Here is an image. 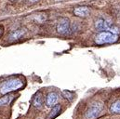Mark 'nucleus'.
<instances>
[{"label": "nucleus", "instance_id": "nucleus-1", "mask_svg": "<svg viewBox=\"0 0 120 119\" xmlns=\"http://www.w3.org/2000/svg\"><path fill=\"white\" fill-rule=\"evenodd\" d=\"M22 86H23V81L20 78L8 79L0 85V93L7 94L8 92L20 89Z\"/></svg>", "mask_w": 120, "mask_h": 119}, {"label": "nucleus", "instance_id": "nucleus-2", "mask_svg": "<svg viewBox=\"0 0 120 119\" xmlns=\"http://www.w3.org/2000/svg\"><path fill=\"white\" fill-rule=\"evenodd\" d=\"M118 40V35L115 34L109 31H102L98 33L95 37V43L97 45H104V44H112Z\"/></svg>", "mask_w": 120, "mask_h": 119}, {"label": "nucleus", "instance_id": "nucleus-3", "mask_svg": "<svg viewBox=\"0 0 120 119\" xmlns=\"http://www.w3.org/2000/svg\"><path fill=\"white\" fill-rule=\"evenodd\" d=\"M102 104L100 102H95L92 103L90 106V108L88 109L87 113H86V118L87 119H95L97 118L100 114L102 111Z\"/></svg>", "mask_w": 120, "mask_h": 119}, {"label": "nucleus", "instance_id": "nucleus-4", "mask_svg": "<svg viewBox=\"0 0 120 119\" xmlns=\"http://www.w3.org/2000/svg\"><path fill=\"white\" fill-rule=\"evenodd\" d=\"M57 32L60 34H64L68 32V30L70 29V21L68 18L62 17L60 18V20L58 21L57 23Z\"/></svg>", "mask_w": 120, "mask_h": 119}, {"label": "nucleus", "instance_id": "nucleus-5", "mask_svg": "<svg viewBox=\"0 0 120 119\" xmlns=\"http://www.w3.org/2000/svg\"><path fill=\"white\" fill-rule=\"evenodd\" d=\"M112 24H113L112 22H110L107 20L102 19V18H100V19H98L95 22V27H96V29L98 30V31H101V32H102V31H108Z\"/></svg>", "mask_w": 120, "mask_h": 119}, {"label": "nucleus", "instance_id": "nucleus-6", "mask_svg": "<svg viewBox=\"0 0 120 119\" xmlns=\"http://www.w3.org/2000/svg\"><path fill=\"white\" fill-rule=\"evenodd\" d=\"M59 96L56 92H49L46 98V105L48 107H53L58 101Z\"/></svg>", "mask_w": 120, "mask_h": 119}, {"label": "nucleus", "instance_id": "nucleus-7", "mask_svg": "<svg viewBox=\"0 0 120 119\" xmlns=\"http://www.w3.org/2000/svg\"><path fill=\"white\" fill-rule=\"evenodd\" d=\"M33 105L35 107V108H41L43 106V103H44V97H43V94L41 91H38L35 93V95L34 96L33 98Z\"/></svg>", "mask_w": 120, "mask_h": 119}, {"label": "nucleus", "instance_id": "nucleus-8", "mask_svg": "<svg viewBox=\"0 0 120 119\" xmlns=\"http://www.w3.org/2000/svg\"><path fill=\"white\" fill-rule=\"evenodd\" d=\"M90 13V8L88 7H77L74 9V14L77 17L85 18V17H88Z\"/></svg>", "mask_w": 120, "mask_h": 119}, {"label": "nucleus", "instance_id": "nucleus-9", "mask_svg": "<svg viewBox=\"0 0 120 119\" xmlns=\"http://www.w3.org/2000/svg\"><path fill=\"white\" fill-rule=\"evenodd\" d=\"M25 29H17L15 30L14 32H12L10 34H9V41L13 42V41H16L18 39H20L21 37H22L25 33Z\"/></svg>", "mask_w": 120, "mask_h": 119}, {"label": "nucleus", "instance_id": "nucleus-10", "mask_svg": "<svg viewBox=\"0 0 120 119\" xmlns=\"http://www.w3.org/2000/svg\"><path fill=\"white\" fill-rule=\"evenodd\" d=\"M60 104H55L52 107V109H51V111H50V113H49V115L48 116V119H54L55 117H57L60 115Z\"/></svg>", "mask_w": 120, "mask_h": 119}, {"label": "nucleus", "instance_id": "nucleus-11", "mask_svg": "<svg viewBox=\"0 0 120 119\" xmlns=\"http://www.w3.org/2000/svg\"><path fill=\"white\" fill-rule=\"evenodd\" d=\"M110 111L112 114H120V100H116L112 104Z\"/></svg>", "mask_w": 120, "mask_h": 119}, {"label": "nucleus", "instance_id": "nucleus-12", "mask_svg": "<svg viewBox=\"0 0 120 119\" xmlns=\"http://www.w3.org/2000/svg\"><path fill=\"white\" fill-rule=\"evenodd\" d=\"M11 100V96H4L2 98H0V106H4V105H8L10 102Z\"/></svg>", "mask_w": 120, "mask_h": 119}, {"label": "nucleus", "instance_id": "nucleus-13", "mask_svg": "<svg viewBox=\"0 0 120 119\" xmlns=\"http://www.w3.org/2000/svg\"><path fill=\"white\" fill-rule=\"evenodd\" d=\"M62 96H63L65 99L69 100H73V99H74L73 93L70 92V91H68V90H63V91H62Z\"/></svg>", "mask_w": 120, "mask_h": 119}, {"label": "nucleus", "instance_id": "nucleus-14", "mask_svg": "<svg viewBox=\"0 0 120 119\" xmlns=\"http://www.w3.org/2000/svg\"><path fill=\"white\" fill-rule=\"evenodd\" d=\"M108 31L111 32V33H115V34H117V35L120 33V29L117 27V26L114 25V24H112V25L110 26V28H109Z\"/></svg>", "mask_w": 120, "mask_h": 119}, {"label": "nucleus", "instance_id": "nucleus-15", "mask_svg": "<svg viewBox=\"0 0 120 119\" xmlns=\"http://www.w3.org/2000/svg\"><path fill=\"white\" fill-rule=\"evenodd\" d=\"M2 33H3V29H2V27H0V36L2 35Z\"/></svg>", "mask_w": 120, "mask_h": 119}, {"label": "nucleus", "instance_id": "nucleus-16", "mask_svg": "<svg viewBox=\"0 0 120 119\" xmlns=\"http://www.w3.org/2000/svg\"><path fill=\"white\" fill-rule=\"evenodd\" d=\"M29 1H30L31 3H34V2H37L38 0H29Z\"/></svg>", "mask_w": 120, "mask_h": 119}, {"label": "nucleus", "instance_id": "nucleus-17", "mask_svg": "<svg viewBox=\"0 0 120 119\" xmlns=\"http://www.w3.org/2000/svg\"><path fill=\"white\" fill-rule=\"evenodd\" d=\"M56 1H61V0H56Z\"/></svg>", "mask_w": 120, "mask_h": 119}]
</instances>
